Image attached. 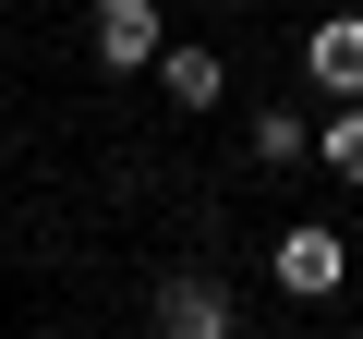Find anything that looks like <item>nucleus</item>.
I'll return each mask as SVG.
<instances>
[{"label": "nucleus", "mask_w": 363, "mask_h": 339, "mask_svg": "<svg viewBox=\"0 0 363 339\" xmlns=\"http://www.w3.org/2000/svg\"><path fill=\"white\" fill-rule=\"evenodd\" d=\"M145 315H157L169 339H230V327H242V303H230L218 279H194V267H182V279H157V303H145Z\"/></svg>", "instance_id": "nucleus-2"}, {"label": "nucleus", "mask_w": 363, "mask_h": 339, "mask_svg": "<svg viewBox=\"0 0 363 339\" xmlns=\"http://www.w3.org/2000/svg\"><path fill=\"white\" fill-rule=\"evenodd\" d=\"M339 267H351V243H339V230H315V218H303V230H279V291L327 303V291H339Z\"/></svg>", "instance_id": "nucleus-3"}, {"label": "nucleus", "mask_w": 363, "mask_h": 339, "mask_svg": "<svg viewBox=\"0 0 363 339\" xmlns=\"http://www.w3.org/2000/svg\"><path fill=\"white\" fill-rule=\"evenodd\" d=\"M303 73H315L327 97H363V13H327V25L303 37Z\"/></svg>", "instance_id": "nucleus-4"}, {"label": "nucleus", "mask_w": 363, "mask_h": 339, "mask_svg": "<svg viewBox=\"0 0 363 339\" xmlns=\"http://www.w3.org/2000/svg\"><path fill=\"white\" fill-rule=\"evenodd\" d=\"M255 157H315V133H303L291 109H267V121H255Z\"/></svg>", "instance_id": "nucleus-7"}, {"label": "nucleus", "mask_w": 363, "mask_h": 339, "mask_svg": "<svg viewBox=\"0 0 363 339\" xmlns=\"http://www.w3.org/2000/svg\"><path fill=\"white\" fill-rule=\"evenodd\" d=\"M85 49H97V73H145L169 49V25H157V0H97V13H85Z\"/></svg>", "instance_id": "nucleus-1"}, {"label": "nucleus", "mask_w": 363, "mask_h": 339, "mask_svg": "<svg viewBox=\"0 0 363 339\" xmlns=\"http://www.w3.org/2000/svg\"><path fill=\"white\" fill-rule=\"evenodd\" d=\"M315 170L363 182V97H339V109H327V133H315Z\"/></svg>", "instance_id": "nucleus-6"}, {"label": "nucleus", "mask_w": 363, "mask_h": 339, "mask_svg": "<svg viewBox=\"0 0 363 339\" xmlns=\"http://www.w3.org/2000/svg\"><path fill=\"white\" fill-rule=\"evenodd\" d=\"M157 85H169V109H218V49H157Z\"/></svg>", "instance_id": "nucleus-5"}]
</instances>
